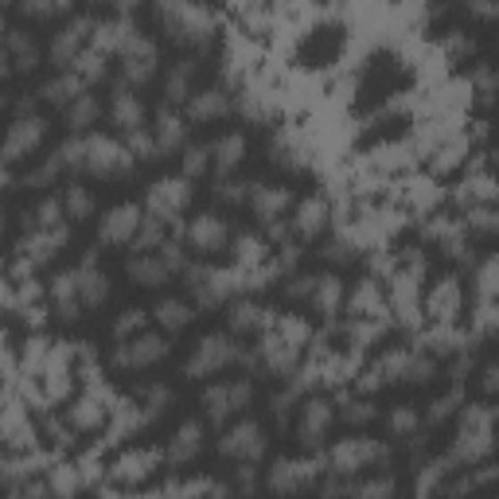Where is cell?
I'll return each mask as SVG.
<instances>
[{
	"label": "cell",
	"mask_w": 499,
	"mask_h": 499,
	"mask_svg": "<svg viewBox=\"0 0 499 499\" xmlns=\"http://www.w3.org/2000/svg\"><path fill=\"white\" fill-rule=\"evenodd\" d=\"M246 204L254 207V215L262 222H278L285 211L293 207V191L281 184H250V199Z\"/></svg>",
	"instance_id": "cell-17"
},
{
	"label": "cell",
	"mask_w": 499,
	"mask_h": 499,
	"mask_svg": "<svg viewBox=\"0 0 499 499\" xmlns=\"http://www.w3.org/2000/svg\"><path fill=\"white\" fill-rule=\"evenodd\" d=\"M12 71V55H8V28H4V20H0V79Z\"/></svg>",
	"instance_id": "cell-55"
},
{
	"label": "cell",
	"mask_w": 499,
	"mask_h": 499,
	"mask_svg": "<svg viewBox=\"0 0 499 499\" xmlns=\"http://www.w3.org/2000/svg\"><path fill=\"white\" fill-rule=\"evenodd\" d=\"M184 105H187V118L191 121H215V118H227V113H230V94L219 90V87H211V90L191 94Z\"/></svg>",
	"instance_id": "cell-23"
},
{
	"label": "cell",
	"mask_w": 499,
	"mask_h": 499,
	"mask_svg": "<svg viewBox=\"0 0 499 499\" xmlns=\"http://www.w3.org/2000/svg\"><path fill=\"white\" fill-rule=\"evenodd\" d=\"M55 161H59V168H67V172H79V168L87 164V137H71V141H62L55 148Z\"/></svg>",
	"instance_id": "cell-42"
},
{
	"label": "cell",
	"mask_w": 499,
	"mask_h": 499,
	"mask_svg": "<svg viewBox=\"0 0 499 499\" xmlns=\"http://www.w3.org/2000/svg\"><path fill=\"white\" fill-rule=\"evenodd\" d=\"M71 71L79 74L82 82H102L105 79V55H102V51H94V47H82L79 55H74Z\"/></svg>",
	"instance_id": "cell-39"
},
{
	"label": "cell",
	"mask_w": 499,
	"mask_h": 499,
	"mask_svg": "<svg viewBox=\"0 0 499 499\" xmlns=\"http://www.w3.org/2000/svg\"><path fill=\"white\" fill-rule=\"evenodd\" d=\"M316 480V464L312 461H285L273 469L270 476V487L273 492H301V487H309Z\"/></svg>",
	"instance_id": "cell-26"
},
{
	"label": "cell",
	"mask_w": 499,
	"mask_h": 499,
	"mask_svg": "<svg viewBox=\"0 0 499 499\" xmlns=\"http://www.w3.org/2000/svg\"><path fill=\"white\" fill-rule=\"evenodd\" d=\"M62 8H71V0H24V12L36 20H47V16L62 12Z\"/></svg>",
	"instance_id": "cell-53"
},
{
	"label": "cell",
	"mask_w": 499,
	"mask_h": 499,
	"mask_svg": "<svg viewBox=\"0 0 499 499\" xmlns=\"http://www.w3.org/2000/svg\"><path fill=\"white\" fill-rule=\"evenodd\" d=\"M168 402H172V390L164 387V382H148V387H141V395H137V406H145V421L161 418V413L168 410Z\"/></svg>",
	"instance_id": "cell-37"
},
{
	"label": "cell",
	"mask_w": 499,
	"mask_h": 499,
	"mask_svg": "<svg viewBox=\"0 0 499 499\" xmlns=\"http://www.w3.org/2000/svg\"><path fill=\"white\" fill-rule=\"evenodd\" d=\"M187 204H191L187 176H164V179H156V184L148 187V195H145L148 215L161 219V222H176L187 211Z\"/></svg>",
	"instance_id": "cell-6"
},
{
	"label": "cell",
	"mask_w": 499,
	"mask_h": 499,
	"mask_svg": "<svg viewBox=\"0 0 499 499\" xmlns=\"http://www.w3.org/2000/svg\"><path fill=\"white\" fill-rule=\"evenodd\" d=\"M238 278H242L238 270L219 273V270H207V265H184V285L199 304H222L242 285Z\"/></svg>",
	"instance_id": "cell-7"
},
{
	"label": "cell",
	"mask_w": 499,
	"mask_h": 499,
	"mask_svg": "<svg viewBox=\"0 0 499 499\" xmlns=\"http://www.w3.org/2000/svg\"><path fill=\"white\" fill-rule=\"evenodd\" d=\"M156 12H161L164 28L172 31L176 44H207L211 39V16L204 4L195 0H156Z\"/></svg>",
	"instance_id": "cell-2"
},
{
	"label": "cell",
	"mask_w": 499,
	"mask_h": 499,
	"mask_svg": "<svg viewBox=\"0 0 499 499\" xmlns=\"http://www.w3.org/2000/svg\"><path fill=\"white\" fill-rule=\"evenodd\" d=\"M0 105H4V98H0Z\"/></svg>",
	"instance_id": "cell-60"
},
{
	"label": "cell",
	"mask_w": 499,
	"mask_h": 499,
	"mask_svg": "<svg viewBox=\"0 0 499 499\" xmlns=\"http://www.w3.org/2000/svg\"><path fill=\"white\" fill-rule=\"evenodd\" d=\"M82 90H87V82H82L74 71H67V74H55V79H51V82H44V90H39V94H44V98H47L51 105H59V110H67V105H71L74 98H79Z\"/></svg>",
	"instance_id": "cell-30"
},
{
	"label": "cell",
	"mask_w": 499,
	"mask_h": 499,
	"mask_svg": "<svg viewBox=\"0 0 499 499\" xmlns=\"http://www.w3.org/2000/svg\"><path fill=\"white\" fill-rule=\"evenodd\" d=\"M110 118H113V125H118L121 133H129V129H141L145 125V105H141V98L133 94V87H121L113 90V102H110Z\"/></svg>",
	"instance_id": "cell-21"
},
{
	"label": "cell",
	"mask_w": 499,
	"mask_h": 499,
	"mask_svg": "<svg viewBox=\"0 0 499 499\" xmlns=\"http://www.w3.org/2000/svg\"><path fill=\"white\" fill-rule=\"evenodd\" d=\"M191 82H195V62L179 59L164 79V105H184L191 98Z\"/></svg>",
	"instance_id": "cell-29"
},
{
	"label": "cell",
	"mask_w": 499,
	"mask_h": 499,
	"mask_svg": "<svg viewBox=\"0 0 499 499\" xmlns=\"http://www.w3.org/2000/svg\"><path fill=\"white\" fill-rule=\"evenodd\" d=\"M219 453L230 456V461H242V464L262 461V453H265V433H262V426L254 418L235 421V426H230L219 437Z\"/></svg>",
	"instance_id": "cell-11"
},
{
	"label": "cell",
	"mask_w": 499,
	"mask_h": 499,
	"mask_svg": "<svg viewBox=\"0 0 499 499\" xmlns=\"http://www.w3.org/2000/svg\"><path fill=\"white\" fill-rule=\"evenodd\" d=\"M8 55H12L16 71L39 67V47H36V39H31V31H8Z\"/></svg>",
	"instance_id": "cell-35"
},
{
	"label": "cell",
	"mask_w": 499,
	"mask_h": 499,
	"mask_svg": "<svg viewBox=\"0 0 499 499\" xmlns=\"http://www.w3.org/2000/svg\"><path fill=\"white\" fill-rule=\"evenodd\" d=\"M51 296H55V309H59L62 320H74V316H79L82 301H79V281H74V270L59 273L55 285H51Z\"/></svg>",
	"instance_id": "cell-31"
},
{
	"label": "cell",
	"mask_w": 499,
	"mask_h": 499,
	"mask_svg": "<svg viewBox=\"0 0 499 499\" xmlns=\"http://www.w3.org/2000/svg\"><path fill=\"white\" fill-rule=\"evenodd\" d=\"M153 141H156V148H161V153H176V148H184V141H187V121L179 118L172 105H164V110L156 113Z\"/></svg>",
	"instance_id": "cell-22"
},
{
	"label": "cell",
	"mask_w": 499,
	"mask_h": 499,
	"mask_svg": "<svg viewBox=\"0 0 499 499\" xmlns=\"http://www.w3.org/2000/svg\"><path fill=\"white\" fill-rule=\"evenodd\" d=\"M215 195L222 199V204H246V199H250V184H242V179H230V176H219Z\"/></svg>",
	"instance_id": "cell-49"
},
{
	"label": "cell",
	"mask_w": 499,
	"mask_h": 499,
	"mask_svg": "<svg viewBox=\"0 0 499 499\" xmlns=\"http://www.w3.org/2000/svg\"><path fill=\"white\" fill-rule=\"evenodd\" d=\"M133 164H137L133 153L121 141H113V137H105V133L87 137V164H82V172H94L102 179H118V176H129Z\"/></svg>",
	"instance_id": "cell-4"
},
{
	"label": "cell",
	"mask_w": 499,
	"mask_h": 499,
	"mask_svg": "<svg viewBox=\"0 0 499 499\" xmlns=\"http://www.w3.org/2000/svg\"><path fill=\"white\" fill-rule=\"evenodd\" d=\"M0 352H4V328H0Z\"/></svg>",
	"instance_id": "cell-59"
},
{
	"label": "cell",
	"mask_w": 499,
	"mask_h": 499,
	"mask_svg": "<svg viewBox=\"0 0 499 499\" xmlns=\"http://www.w3.org/2000/svg\"><path fill=\"white\" fill-rule=\"evenodd\" d=\"M418 413H413L410 406H398L395 413H390V433H395V437H413V433H418Z\"/></svg>",
	"instance_id": "cell-50"
},
{
	"label": "cell",
	"mask_w": 499,
	"mask_h": 499,
	"mask_svg": "<svg viewBox=\"0 0 499 499\" xmlns=\"http://www.w3.org/2000/svg\"><path fill=\"white\" fill-rule=\"evenodd\" d=\"M375 370H378V378L382 382H426V378H433V359L429 355H421V352H406V347H395V352H387L375 363Z\"/></svg>",
	"instance_id": "cell-9"
},
{
	"label": "cell",
	"mask_w": 499,
	"mask_h": 499,
	"mask_svg": "<svg viewBox=\"0 0 499 499\" xmlns=\"http://www.w3.org/2000/svg\"><path fill=\"white\" fill-rule=\"evenodd\" d=\"M145 324H148V312H145V309H129V312L118 316V324H113V336H118V339H129V336H137V332H145Z\"/></svg>",
	"instance_id": "cell-48"
},
{
	"label": "cell",
	"mask_w": 499,
	"mask_h": 499,
	"mask_svg": "<svg viewBox=\"0 0 499 499\" xmlns=\"http://www.w3.org/2000/svg\"><path fill=\"white\" fill-rule=\"evenodd\" d=\"M293 227H296V235H301V238H316V235H320V230L328 227V204H324L320 195L301 199V204H296Z\"/></svg>",
	"instance_id": "cell-27"
},
{
	"label": "cell",
	"mask_w": 499,
	"mask_h": 499,
	"mask_svg": "<svg viewBox=\"0 0 499 499\" xmlns=\"http://www.w3.org/2000/svg\"><path fill=\"white\" fill-rule=\"evenodd\" d=\"M469 12H476L480 20H492L495 16V0H469Z\"/></svg>",
	"instance_id": "cell-56"
},
{
	"label": "cell",
	"mask_w": 499,
	"mask_h": 499,
	"mask_svg": "<svg viewBox=\"0 0 499 499\" xmlns=\"http://www.w3.org/2000/svg\"><path fill=\"white\" fill-rule=\"evenodd\" d=\"M62 242H67V227H44L24 242V254L31 258V265H39V262L55 258V250H62Z\"/></svg>",
	"instance_id": "cell-28"
},
{
	"label": "cell",
	"mask_w": 499,
	"mask_h": 499,
	"mask_svg": "<svg viewBox=\"0 0 499 499\" xmlns=\"http://www.w3.org/2000/svg\"><path fill=\"white\" fill-rule=\"evenodd\" d=\"M207 168H211V148L207 145H187L184 148V176L195 179V176H204Z\"/></svg>",
	"instance_id": "cell-46"
},
{
	"label": "cell",
	"mask_w": 499,
	"mask_h": 499,
	"mask_svg": "<svg viewBox=\"0 0 499 499\" xmlns=\"http://www.w3.org/2000/svg\"><path fill=\"white\" fill-rule=\"evenodd\" d=\"M312 304L320 309L324 316H336V309H339V301H344V281L339 278H332V273H324V278H316L312 281Z\"/></svg>",
	"instance_id": "cell-34"
},
{
	"label": "cell",
	"mask_w": 499,
	"mask_h": 499,
	"mask_svg": "<svg viewBox=\"0 0 499 499\" xmlns=\"http://www.w3.org/2000/svg\"><path fill=\"white\" fill-rule=\"evenodd\" d=\"M250 398H254V387L250 382H215V387H207L204 390V413L215 426H222V421H230L235 413H242L250 406Z\"/></svg>",
	"instance_id": "cell-8"
},
{
	"label": "cell",
	"mask_w": 499,
	"mask_h": 499,
	"mask_svg": "<svg viewBox=\"0 0 499 499\" xmlns=\"http://www.w3.org/2000/svg\"><path fill=\"white\" fill-rule=\"evenodd\" d=\"M207 148H211V164L219 168V176H230L242 164V156H246V137H242L238 129L235 133H222L219 141H211Z\"/></svg>",
	"instance_id": "cell-24"
},
{
	"label": "cell",
	"mask_w": 499,
	"mask_h": 499,
	"mask_svg": "<svg viewBox=\"0 0 499 499\" xmlns=\"http://www.w3.org/2000/svg\"><path fill=\"white\" fill-rule=\"evenodd\" d=\"M164 227H168V222L153 219V215L141 219V227H137V235H133V242H129L133 254H148V250L161 246V242H164Z\"/></svg>",
	"instance_id": "cell-41"
},
{
	"label": "cell",
	"mask_w": 499,
	"mask_h": 499,
	"mask_svg": "<svg viewBox=\"0 0 499 499\" xmlns=\"http://www.w3.org/2000/svg\"><path fill=\"white\" fill-rule=\"evenodd\" d=\"M495 258H487L480 265V273H476V293H480V304H492V293H495Z\"/></svg>",
	"instance_id": "cell-52"
},
{
	"label": "cell",
	"mask_w": 499,
	"mask_h": 499,
	"mask_svg": "<svg viewBox=\"0 0 499 499\" xmlns=\"http://www.w3.org/2000/svg\"><path fill=\"white\" fill-rule=\"evenodd\" d=\"M153 316H156V324L164 328V332H184V328L191 324V304L187 301H176V296H164L161 304L153 309Z\"/></svg>",
	"instance_id": "cell-32"
},
{
	"label": "cell",
	"mask_w": 499,
	"mask_h": 499,
	"mask_svg": "<svg viewBox=\"0 0 499 499\" xmlns=\"http://www.w3.org/2000/svg\"><path fill=\"white\" fill-rule=\"evenodd\" d=\"M328 426H332V402L324 398H309L301 406V421H296V437L304 445H320Z\"/></svg>",
	"instance_id": "cell-18"
},
{
	"label": "cell",
	"mask_w": 499,
	"mask_h": 499,
	"mask_svg": "<svg viewBox=\"0 0 499 499\" xmlns=\"http://www.w3.org/2000/svg\"><path fill=\"white\" fill-rule=\"evenodd\" d=\"M74 281H79L82 309H98V304H105V296H110V278H105V270L98 265L94 254H87V258L74 265Z\"/></svg>",
	"instance_id": "cell-15"
},
{
	"label": "cell",
	"mask_w": 499,
	"mask_h": 499,
	"mask_svg": "<svg viewBox=\"0 0 499 499\" xmlns=\"http://www.w3.org/2000/svg\"><path fill=\"white\" fill-rule=\"evenodd\" d=\"M495 375H499L495 367H487V370H484V390H495V382H499Z\"/></svg>",
	"instance_id": "cell-58"
},
{
	"label": "cell",
	"mask_w": 499,
	"mask_h": 499,
	"mask_svg": "<svg viewBox=\"0 0 499 499\" xmlns=\"http://www.w3.org/2000/svg\"><path fill=\"white\" fill-rule=\"evenodd\" d=\"M461 402H464L461 387H453V390H449V395H445V398H437V402H433V410H429V426H441V421L449 418V413H453L456 406H461Z\"/></svg>",
	"instance_id": "cell-51"
},
{
	"label": "cell",
	"mask_w": 499,
	"mask_h": 499,
	"mask_svg": "<svg viewBox=\"0 0 499 499\" xmlns=\"http://www.w3.org/2000/svg\"><path fill=\"white\" fill-rule=\"evenodd\" d=\"M235 258H238V273L246 270V265H258L265 258V242L262 238H254V235H242L235 242Z\"/></svg>",
	"instance_id": "cell-45"
},
{
	"label": "cell",
	"mask_w": 499,
	"mask_h": 499,
	"mask_svg": "<svg viewBox=\"0 0 499 499\" xmlns=\"http://www.w3.org/2000/svg\"><path fill=\"white\" fill-rule=\"evenodd\" d=\"M265 324H270L265 309H258V304H250V301H238L235 309H230V328H235V332H262Z\"/></svg>",
	"instance_id": "cell-38"
},
{
	"label": "cell",
	"mask_w": 499,
	"mask_h": 499,
	"mask_svg": "<svg viewBox=\"0 0 499 499\" xmlns=\"http://www.w3.org/2000/svg\"><path fill=\"white\" fill-rule=\"evenodd\" d=\"M141 207L137 204H118V207H110L102 215L98 222V242L102 246H129L133 235H137V227H141Z\"/></svg>",
	"instance_id": "cell-14"
},
{
	"label": "cell",
	"mask_w": 499,
	"mask_h": 499,
	"mask_svg": "<svg viewBox=\"0 0 499 499\" xmlns=\"http://www.w3.org/2000/svg\"><path fill=\"white\" fill-rule=\"evenodd\" d=\"M495 227H499V219H495L492 204H472V207H469L464 230H476V235H495Z\"/></svg>",
	"instance_id": "cell-44"
},
{
	"label": "cell",
	"mask_w": 499,
	"mask_h": 499,
	"mask_svg": "<svg viewBox=\"0 0 499 499\" xmlns=\"http://www.w3.org/2000/svg\"><path fill=\"white\" fill-rule=\"evenodd\" d=\"M429 309L437 320H453L456 309H461V285H456V278H441L437 289H433L429 296Z\"/></svg>",
	"instance_id": "cell-33"
},
{
	"label": "cell",
	"mask_w": 499,
	"mask_h": 499,
	"mask_svg": "<svg viewBox=\"0 0 499 499\" xmlns=\"http://www.w3.org/2000/svg\"><path fill=\"white\" fill-rule=\"evenodd\" d=\"M328 461H332V472H339V476L344 472H367V469H387L390 449L387 445L367 441V437H347L328 453Z\"/></svg>",
	"instance_id": "cell-5"
},
{
	"label": "cell",
	"mask_w": 499,
	"mask_h": 499,
	"mask_svg": "<svg viewBox=\"0 0 499 499\" xmlns=\"http://www.w3.org/2000/svg\"><path fill=\"white\" fill-rule=\"evenodd\" d=\"M125 148L133 153V161H161V156H156L161 148H156L153 133H148L145 125H141V129H129V133H125Z\"/></svg>",
	"instance_id": "cell-43"
},
{
	"label": "cell",
	"mask_w": 499,
	"mask_h": 499,
	"mask_svg": "<svg viewBox=\"0 0 499 499\" xmlns=\"http://www.w3.org/2000/svg\"><path fill=\"white\" fill-rule=\"evenodd\" d=\"M199 449H204V426L199 421H184V426L176 429V437L168 441V464H187L195 461Z\"/></svg>",
	"instance_id": "cell-25"
},
{
	"label": "cell",
	"mask_w": 499,
	"mask_h": 499,
	"mask_svg": "<svg viewBox=\"0 0 499 499\" xmlns=\"http://www.w3.org/2000/svg\"><path fill=\"white\" fill-rule=\"evenodd\" d=\"M476 82H480V94H484V98H492V71L480 67V74H476Z\"/></svg>",
	"instance_id": "cell-57"
},
{
	"label": "cell",
	"mask_w": 499,
	"mask_h": 499,
	"mask_svg": "<svg viewBox=\"0 0 499 499\" xmlns=\"http://www.w3.org/2000/svg\"><path fill=\"white\" fill-rule=\"evenodd\" d=\"M375 418V406H370L367 398H355V402H344V421H352V426H363V421Z\"/></svg>",
	"instance_id": "cell-54"
},
{
	"label": "cell",
	"mask_w": 499,
	"mask_h": 499,
	"mask_svg": "<svg viewBox=\"0 0 499 499\" xmlns=\"http://www.w3.org/2000/svg\"><path fill=\"white\" fill-rule=\"evenodd\" d=\"M168 339L164 336H153V332H137L129 339H121V347L113 352V363L121 370H141V367H153L156 359L168 355Z\"/></svg>",
	"instance_id": "cell-12"
},
{
	"label": "cell",
	"mask_w": 499,
	"mask_h": 499,
	"mask_svg": "<svg viewBox=\"0 0 499 499\" xmlns=\"http://www.w3.org/2000/svg\"><path fill=\"white\" fill-rule=\"evenodd\" d=\"M187 242H191V250H195V254H219V250H227V242H230L227 219H219V215H199V219H191Z\"/></svg>",
	"instance_id": "cell-16"
},
{
	"label": "cell",
	"mask_w": 499,
	"mask_h": 499,
	"mask_svg": "<svg viewBox=\"0 0 499 499\" xmlns=\"http://www.w3.org/2000/svg\"><path fill=\"white\" fill-rule=\"evenodd\" d=\"M153 74H156V44L137 31L129 44L121 47V82L125 87H145Z\"/></svg>",
	"instance_id": "cell-13"
},
{
	"label": "cell",
	"mask_w": 499,
	"mask_h": 499,
	"mask_svg": "<svg viewBox=\"0 0 499 499\" xmlns=\"http://www.w3.org/2000/svg\"><path fill=\"white\" fill-rule=\"evenodd\" d=\"M31 227L44 230V227H62V199H44L31 215Z\"/></svg>",
	"instance_id": "cell-47"
},
{
	"label": "cell",
	"mask_w": 499,
	"mask_h": 499,
	"mask_svg": "<svg viewBox=\"0 0 499 499\" xmlns=\"http://www.w3.org/2000/svg\"><path fill=\"white\" fill-rule=\"evenodd\" d=\"M172 265L164 262L161 250H148V254H133L129 258V278L137 285H148V289H156V285H164L168 278H172Z\"/></svg>",
	"instance_id": "cell-20"
},
{
	"label": "cell",
	"mask_w": 499,
	"mask_h": 499,
	"mask_svg": "<svg viewBox=\"0 0 499 499\" xmlns=\"http://www.w3.org/2000/svg\"><path fill=\"white\" fill-rule=\"evenodd\" d=\"M98 113H102L98 98H94V94H87V90H82L79 98H74V102L67 105V125H71L74 133H82V129H90V125L98 121Z\"/></svg>",
	"instance_id": "cell-36"
},
{
	"label": "cell",
	"mask_w": 499,
	"mask_h": 499,
	"mask_svg": "<svg viewBox=\"0 0 499 499\" xmlns=\"http://www.w3.org/2000/svg\"><path fill=\"white\" fill-rule=\"evenodd\" d=\"M44 137H47V121L44 118H36V113H20V118L8 125V133H4V145H0V161L4 164H16V161H24V156H31L39 145H44Z\"/></svg>",
	"instance_id": "cell-10"
},
{
	"label": "cell",
	"mask_w": 499,
	"mask_h": 499,
	"mask_svg": "<svg viewBox=\"0 0 499 499\" xmlns=\"http://www.w3.org/2000/svg\"><path fill=\"white\" fill-rule=\"evenodd\" d=\"M90 20H74V24H67L59 31L55 39H51V62L55 67H71L74 55H79L82 47H87V39H90Z\"/></svg>",
	"instance_id": "cell-19"
},
{
	"label": "cell",
	"mask_w": 499,
	"mask_h": 499,
	"mask_svg": "<svg viewBox=\"0 0 499 499\" xmlns=\"http://www.w3.org/2000/svg\"><path fill=\"white\" fill-rule=\"evenodd\" d=\"M230 363H242V347L230 339L227 332H211L195 344V352L184 363V375L187 378H207V375H219V370H227Z\"/></svg>",
	"instance_id": "cell-3"
},
{
	"label": "cell",
	"mask_w": 499,
	"mask_h": 499,
	"mask_svg": "<svg viewBox=\"0 0 499 499\" xmlns=\"http://www.w3.org/2000/svg\"><path fill=\"white\" fill-rule=\"evenodd\" d=\"M62 211H67V219H90V215H94V195H90V187L67 184V191H62Z\"/></svg>",
	"instance_id": "cell-40"
},
{
	"label": "cell",
	"mask_w": 499,
	"mask_h": 499,
	"mask_svg": "<svg viewBox=\"0 0 499 499\" xmlns=\"http://www.w3.org/2000/svg\"><path fill=\"white\" fill-rule=\"evenodd\" d=\"M492 421H495V413H492V406H484V402H480V406H464V413H461V437H456L449 461L453 464L484 461V456L492 453Z\"/></svg>",
	"instance_id": "cell-1"
}]
</instances>
